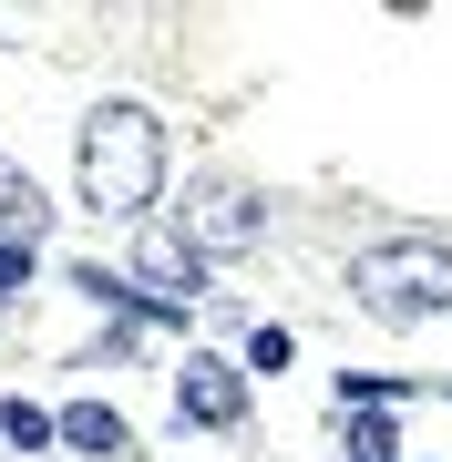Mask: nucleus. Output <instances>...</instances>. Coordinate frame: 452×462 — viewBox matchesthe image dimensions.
Instances as JSON below:
<instances>
[{
    "label": "nucleus",
    "instance_id": "1",
    "mask_svg": "<svg viewBox=\"0 0 452 462\" xmlns=\"http://www.w3.org/2000/svg\"><path fill=\"white\" fill-rule=\"evenodd\" d=\"M154 196H165V124L144 103H93L83 114V206L144 226Z\"/></svg>",
    "mask_w": 452,
    "mask_h": 462
},
{
    "label": "nucleus",
    "instance_id": "2",
    "mask_svg": "<svg viewBox=\"0 0 452 462\" xmlns=\"http://www.w3.org/2000/svg\"><path fill=\"white\" fill-rule=\"evenodd\" d=\"M350 298L381 329H421V319L452 309V247L442 236H381V247L350 257Z\"/></svg>",
    "mask_w": 452,
    "mask_h": 462
},
{
    "label": "nucleus",
    "instance_id": "3",
    "mask_svg": "<svg viewBox=\"0 0 452 462\" xmlns=\"http://www.w3.org/2000/svg\"><path fill=\"white\" fill-rule=\"evenodd\" d=\"M185 247L196 257H247L257 236H268V206H257V185H236V175H206V185H185Z\"/></svg>",
    "mask_w": 452,
    "mask_h": 462
},
{
    "label": "nucleus",
    "instance_id": "4",
    "mask_svg": "<svg viewBox=\"0 0 452 462\" xmlns=\"http://www.w3.org/2000/svg\"><path fill=\"white\" fill-rule=\"evenodd\" d=\"M175 421H196V431H236V421H247V360L185 349V370H175Z\"/></svg>",
    "mask_w": 452,
    "mask_h": 462
},
{
    "label": "nucleus",
    "instance_id": "5",
    "mask_svg": "<svg viewBox=\"0 0 452 462\" xmlns=\"http://www.w3.org/2000/svg\"><path fill=\"white\" fill-rule=\"evenodd\" d=\"M134 278H144V298H165V309L206 298V257L185 247L175 216H144V226H134Z\"/></svg>",
    "mask_w": 452,
    "mask_h": 462
},
{
    "label": "nucleus",
    "instance_id": "6",
    "mask_svg": "<svg viewBox=\"0 0 452 462\" xmlns=\"http://www.w3.org/2000/svg\"><path fill=\"white\" fill-rule=\"evenodd\" d=\"M51 421H62V452H93V462H144V452H134V421H124L114 401H62Z\"/></svg>",
    "mask_w": 452,
    "mask_h": 462
},
{
    "label": "nucleus",
    "instance_id": "7",
    "mask_svg": "<svg viewBox=\"0 0 452 462\" xmlns=\"http://www.w3.org/2000/svg\"><path fill=\"white\" fill-rule=\"evenodd\" d=\"M42 226H51L42 185L21 175V165H0V247H42Z\"/></svg>",
    "mask_w": 452,
    "mask_h": 462
},
{
    "label": "nucleus",
    "instance_id": "8",
    "mask_svg": "<svg viewBox=\"0 0 452 462\" xmlns=\"http://www.w3.org/2000/svg\"><path fill=\"white\" fill-rule=\"evenodd\" d=\"M339 431H350V462H401V431H391V411H339Z\"/></svg>",
    "mask_w": 452,
    "mask_h": 462
},
{
    "label": "nucleus",
    "instance_id": "9",
    "mask_svg": "<svg viewBox=\"0 0 452 462\" xmlns=\"http://www.w3.org/2000/svg\"><path fill=\"white\" fill-rule=\"evenodd\" d=\"M0 442H11V452H51V442H62V421L32 411V401H0Z\"/></svg>",
    "mask_w": 452,
    "mask_h": 462
},
{
    "label": "nucleus",
    "instance_id": "10",
    "mask_svg": "<svg viewBox=\"0 0 452 462\" xmlns=\"http://www.w3.org/2000/svg\"><path fill=\"white\" fill-rule=\"evenodd\" d=\"M247 370L278 380V370H288V329H268V319H257V329H247Z\"/></svg>",
    "mask_w": 452,
    "mask_h": 462
},
{
    "label": "nucleus",
    "instance_id": "11",
    "mask_svg": "<svg viewBox=\"0 0 452 462\" xmlns=\"http://www.w3.org/2000/svg\"><path fill=\"white\" fill-rule=\"evenodd\" d=\"M21 288H32V247H0V309H11Z\"/></svg>",
    "mask_w": 452,
    "mask_h": 462
}]
</instances>
